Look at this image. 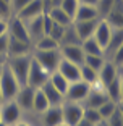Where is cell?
Instances as JSON below:
<instances>
[{
    "mask_svg": "<svg viewBox=\"0 0 123 126\" xmlns=\"http://www.w3.org/2000/svg\"><path fill=\"white\" fill-rule=\"evenodd\" d=\"M104 19L113 29H123V0H115L113 7L104 16Z\"/></svg>",
    "mask_w": 123,
    "mask_h": 126,
    "instance_id": "obj_11",
    "label": "cell"
},
{
    "mask_svg": "<svg viewBox=\"0 0 123 126\" xmlns=\"http://www.w3.org/2000/svg\"><path fill=\"white\" fill-rule=\"evenodd\" d=\"M105 123H107V126H123V118H122V115H120L118 108L105 120Z\"/></svg>",
    "mask_w": 123,
    "mask_h": 126,
    "instance_id": "obj_37",
    "label": "cell"
},
{
    "mask_svg": "<svg viewBox=\"0 0 123 126\" xmlns=\"http://www.w3.org/2000/svg\"><path fill=\"white\" fill-rule=\"evenodd\" d=\"M63 45H81V39H79L73 23L70 26H65V32H63L62 41H60V47H63Z\"/></svg>",
    "mask_w": 123,
    "mask_h": 126,
    "instance_id": "obj_24",
    "label": "cell"
},
{
    "mask_svg": "<svg viewBox=\"0 0 123 126\" xmlns=\"http://www.w3.org/2000/svg\"><path fill=\"white\" fill-rule=\"evenodd\" d=\"M110 62L115 65V66H120L123 63V44L120 45L118 48H117L115 52H113V55H112V58H110Z\"/></svg>",
    "mask_w": 123,
    "mask_h": 126,
    "instance_id": "obj_39",
    "label": "cell"
},
{
    "mask_svg": "<svg viewBox=\"0 0 123 126\" xmlns=\"http://www.w3.org/2000/svg\"><path fill=\"white\" fill-rule=\"evenodd\" d=\"M99 19H89V21H75L73 23V26H75L76 32H78L79 39H81V42L84 41V39H89V37H92L94 31H96V26L97 23H99Z\"/></svg>",
    "mask_w": 123,
    "mask_h": 126,
    "instance_id": "obj_19",
    "label": "cell"
},
{
    "mask_svg": "<svg viewBox=\"0 0 123 126\" xmlns=\"http://www.w3.org/2000/svg\"><path fill=\"white\" fill-rule=\"evenodd\" d=\"M58 126H68V125H65V123H60V125Z\"/></svg>",
    "mask_w": 123,
    "mask_h": 126,
    "instance_id": "obj_54",
    "label": "cell"
},
{
    "mask_svg": "<svg viewBox=\"0 0 123 126\" xmlns=\"http://www.w3.org/2000/svg\"><path fill=\"white\" fill-rule=\"evenodd\" d=\"M0 126H8V125H5L3 121H0Z\"/></svg>",
    "mask_w": 123,
    "mask_h": 126,
    "instance_id": "obj_53",
    "label": "cell"
},
{
    "mask_svg": "<svg viewBox=\"0 0 123 126\" xmlns=\"http://www.w3.org/2000/svg\"><path fill=\"white\" fill-rule=\"evenodd\" d=\"M81 48L84 55H97V57H104V48L96 42L94 37H89V39H84L81 42ZM105 58V57H104Z\"/></svg>",
    "mask_w": 123,
    "mask_h": 126,
    "instance_id": "obj_25",
    "label": "cell"
},
{
    "mask_svg": "<svg viewBox=\"0 0 123 126\" xmlns=\"http://www.w3.org/2000/svg\"><path fill=\"white\" fill-rule=\"evenodd\" d=\"M97 74H99V81L104 84V87H107L113 79L120 76L118 66H115L110 60H105V63L102 65V68L99 70V73H97Z\"/></svg>",
    "mask_w": 123,
    "mask_h": 126,
    "instance_id": "obj_16",
    "label": "cell"
},
{
    "mask_svg": "<svg viewBox=\"0 0 123 126\" xmlns=\"http://www.w3.org/2000/svg\"><path fill=\"white\" fill-rule=\"evenodd\" d=\"M105 92H107L108 99L115 102V104H120L122 102V89H120V76L115 78L110 84L105 87Z\"/></svg>",
    "mask_w": 123,
    "mask_h": 126,
    "instance_id": "obj_29",
    "label": "cell"
},
{
    "mask_svg": "<svg viewBox=\"0 0 123 126\" xmlns=\"http://www.w3.org/2000/svg\"><path fill=\"white\" fill-rule=\"evenodd\" d=\"M13 126H31L29 123H26V121H21V120H19L18 123H16V125H13Z\"/></svg>",
    "mask_w": 123,
    "mask_h": 126,
    "instance_id": "obj_47",
    "label": "cell"
},
{
    "mask_svg": "<svg viewBox=\"0 0 123 126\" xmlns=\"http://www.w3.org/2000/svg\"><path fill=\"white\" fill-rule=\"evenodd\" d=\"M49 76H50V74L31 57L29 73H28V86H31L34 89H39V87H42V86L49 81Z\"/></svg>",
    "mask_w": 123,
    "mask_h": 126,
    "instance_id": "obj_5",
    "label": "cell"
},
{
    "mask_svg": "<svg viewBox=\"0 0 123 126\" xmlns=\"http://www.w3.org/2000/svg\"><path fill=\"white\" fill-rule=\"evenodd\" d=\"M60 48V44L53 41L50 36H42L39 41L33 44V50H57Z\"/></svg>",
    "mask_w": 123,
    "mask_h": 126,
    "instance_id": "obj_28",
    "label": "cell"
},
{
    "mask_svg": "<svg viewBox=\"0 0 123 126\" xmlns=\"http://www.w3.org/2000/svg\"><path fill=\"white\" fill-rule=\"evenodd\" d=\"M113 3H115V0H97L96 8H97V11H99V16L104 18L108 11H110V8L113 7Z\"/></svg>",
    "mask_w": 123,
    "mask_h": 126,
    "instance_id": "obj_35",
    "label": "cell"
},
{
    "mask_svg": "<svg viewBox=\"0 0 123 126\" xmlns=\"http://www.w3.org/2000/svg\"><path fill=\"white\" fill-rule=\"evenodd\" d=\"M110 36H112V26H110L104 18H101V19H99V23H97V26H96V31H94L92 37L96 39L97 44L105 50L108 41H110Z\"/></svg>",
    "mask_w": 123,
    "mask_h": 126,
    "instance_id": "obj_12",
    "label": "cell"
},
{
    "mask_svg": "<svg viewBox=\"0 0 123 126\" xmlns=\"http://www.w3.org/2000/svg\"><path fill=\"white\" fill-rule=\"evenodd\" d=\"M101 18L99 16V11H97L96 5H81L79 3L78 10L75 13V18H73V23L75 21H89V19H97Z\"/></svg>",
    "mask_w": 123,
    "mask_h": 126,
    "instance_id": "obj_20",
    "label": "cell"
},
{
    "mask_svg": "<svg viewBox=\"0 0 123 126\" xmlns=\"http://www.w3.org/2000/svg\"><path fill=\"white\" fill-rule=\"evenodd\" d=\"M76 126H92V125H91V123H88L86 120H81V121H79Z\"/></svg>",
    "mask_w": 123,
    "mask_h": 126,
    "instance_id": "obj_46",
    "label": "cell"
},
{
    "mask_svg": "<svg viewBox=\"0 0 123 126\" xmlns=\"http://www.w3.org/2000/svg\"><path fill=\"white\" fill-rule=\"evenodd\" d=\"M5 2H10V0H5Z\"/></svg>",
    "mask_w": 123,
    "mask_h": 126,
    "instance_id": "obj_56",
    "label": "cell"
},
{
    "mask_svg": "<svg viewBox=\"0 0 123 126\" xmlns=\"http://www.w3.org/2000/svg\"><path fill=\"white\" fill-rule=\"evenodd\" d=\"M91 91V84L84 81H75V82H70L67 89V94H65V100H70V102H78V104H83L84 99L88 97Z\"/></svg>",
    "mask_w": 123,
    "mask_h": 126,
    "instance_id": "obj_6",
    "label": "cell"
},
{
    "mask_svg": "<svg viewBox=\"0 0 123 126\" xmlns=\"http://www.w3.org/2000/svg\"><path fill=\"white\" fill-rule=\"evenodd\" d=\"M118 73H120V74H123V63L118 66Z\"/></svg>",
    "mask_w": 123,
    "mask_h": 126,
    "instance_id": "obj_50",
    "label": "cell"
},
{
    "mask_svg": "<svg viewBox=\"0 0 123 126\" xmlns=\"http://www.w3.org/2000/svg\"><path fill=\"white\" fill-rule=\"evenodd\" d=\"M83 120H86V121L91 123L92 126H96L97 123L104 121L97 108H84V111H83Z\"/></svg>",
    "mask_w": 123,
    "mask_h": 126,
    "instance_id": "obj_32",
    "label": "cell"
},
{
    "mask_svg": "<svg viewBox=\"0 0 123 126\" xmlns=\"http://www.w3.org/2000/svg\"><path fill=\"white\" fill-rule=\"evenodd\" d=\"M0 115H2V121L5 125L13 126L21 120V108L16 105L15 100H7L0 107Z\"/></svg>",
    "mask_w": 123,
    "mask_h": 126,
    "instance_id": "obj_8",
    "label": "cell"
},
{
    "mask_svg": "<svg viewBox=\"0 0 123 126\" xmlns=\"http://www.w3.org/2000/svg\"><path fill=\"white\" fill-rule=\"evenodd\" d=\"M107 100H110V99H108V95H107L105 91L92 89V87H91L88 97H86L84 102H83V107L84 108H99L101 105H104Z\"/></svg>",
    "mask_w": 123,
    "mask_h": 126,
    "instance_id": "obj_15",
    "label": "cell"
},
{
    "mask_svg": "<svg viewBox=\"0 0 123 126\" xmlns=\"http://www.w3.org/2000/svg\"><path fill=\"white\" fill-rule=\"evenodd\" d=\"M3 68H5V65H2V66H0V76H2V73H3Z\"/></svg>",
    "mask_w": 123,
    "mask_h": 126,
    "instance_id": "obj_52",
    "label": "cell"
},
{
    "mask_svg": "<svg viewBox=\"0 0 123 126\" xmlns=\"http://www.w3.org/2000/svg\"><path fill=\"white\" fill-rule=\"evenodd\" d=\"M120 89H122V102H123V74H120Z\"/></svg>",
    "mask_w": 123,
    "mask_h": 126,
    "instance_id": "obj_45",
    "label": "cell"
},
{
    "mask_svg": "<svg viewBox=\"0 0 123 126\" xmlns=\"http://www.w3.org/2000/svg\"><path fill=\"white\" fill-rule=\"evenodd\" d=\"M105 63V58L104 57H97V55H86L84 57V63L83 65H86V66L92 68L94 71H97L99 73V70L102 68V65Z\"/></svg>",
    "mask_w": 123,
    "mask_h": 126,
    "instance_id": "obj_33",
    "label": "cell"
},
{
    "mask_svg": "<svg viewBox=\"0 0 123 126\" xmlns=\"http://www.w3.org/2000/svg\"><path fill=\"white\" fill-rule=\"evenodd\" d=\"M39 89L44 92V95L47 97V100H49V104H50V105H62V104H63L65 97L62 95V94H60L58 91H57V89H55V87H53V86L50 84L49 81L45 82L42 87H39Z\"/></svg>",
    "mask_w": 123,
    "mask_h": 126,
    "instance_id": "obj_22",
    "label": "cell"
},
{
    "mask_svg": "<svg viewBox=\"0 0 123 126\" xmlns=\"http://www.w3.org/2000/svg\"><path fill=\"white\" fill-rule=\"evenodd\" d=\"M7 62H8V55H2L0 53V66L2 65H7Z\"/></svg>",
    "mask_w": 123,
    "mask_h": 126,
    "instance_id": "obj_44",
    "label": "cell"
},
{
    "mask_svg": "<svg viewBox=\"0 0 123 126\" xmlns=\"http://www.w3.org/2000/svg\"><path fill=\"white\" fill-rule=\"evenodd\" d=\"M96 126H107V123H105V121H101V123H97Z\"/></svg>",
    "mask_w": 123,
    "mask_h": 126,
    "instance_id": "obj_51",
    "label": "cell"
},
{
    "mask_svg": "<svg viewBox=\"0 0 123 126\" xmlns=\"http://www.w3.org/2000/svg\"><path fill=\"white\" fill-rule=\"evenodd\" d=\"M7 32H8V21L3 18H0V36H3Z\"/></svg>",
    "mask_w": 123,
    "mask_h": 126,
    "instance_id": "obj_42",
    "label": "cell"
},
{
    "mask_svg": "<svg viewBox=\"0 0 123 126\" xmlns=\"http://www.w3.org/2000/svg\"><path fill=\"white\" fill-rule=\"evenodd\" d=\"M45 11V0H31L26 7H23L21 10L16 13L15 16H18L23 21H29V19L41 16Z\"/></svg>",
    "mask_w": 123,
    "mask_h": 126,
    "instance_id": "obj_9",
    "label": "cell"
},
{
    "mask_svg": "<svg viewBox=\"0 0 123 126\" xmlns=\"http://www.w3.org/2000/svg\"><path fill=\"white\" fill-rule=\"evenodd\" d=\"M117 108H118V104H115V102H112V100H107V102H105L104 105H101V107L97 108V110H99V113H101V116H102V120H107L108 116L112 115L113 111L117 110Z\"/></svg>",
    "mask_w": 123,
    "mask_h": 126,
    "instance_id": "obj_34",
    "label": "cell"
},
{
    "mask_svg": "<svg viewBox=\"0 0 123 126\" xmlns=\"http://www.w3.org/2000/svg\"><path fill=\"white\" fill-rule=\"evenodd\" d=\"M31 0H10V7H11V11H13V15H16L23 7H26L29 3Z\"/></svg>",
    "mask_w": 123,
    "mask_h": 126,
    "instance_id": "obj_40",
    "label": "cell"
},
{
    "mask_svg": "<svg viewBox=\"0 0 123 126\" xmlns=\"http://www.w3.org/2000/svg\"><path fill=\"white\" fill-rule=\"evenodd\" d=\"M31 57H33L49 74L57 71L58 63H60V60H62L60 48H57V50H33Z\"/></svg>",
    "mask_w": 123,
    "mask_h": 126,
    "instance_id": "obj_2",
    "label": "cell"
},
{
    "mask_svg": "<svg viewBox=\"0 0 123 126\" xmlns=\"http://www.w3.org/2000/svg\"><path fill=\"white\" fill-rule=\"evenodd\" d=\"M81 5H96L97 0H78Z\"/></svg>",
    "mask_w": 123,
    "mask_h": 126,
    "instance_id": "obj_43",
    "label": "cell"
},
{
    "mask_svg": "<svg viewBox=\"0 0 123 126\" xmlns=\"http://www.w3.org/2000/svg\"><path fill=\"white\" fill-rule=\"evenodd\" d=\"M34 87H31V86H21L18 91V94L15 95V102L16 105H18L19 108H21V111H31L33 110V99H34Z\"/></svg>",
    "mask_w": 123,
    "mask_h": 126,
    "instance_id": "obj_10",
    "label": "cell"
},
{
    "mask_svg": "<svg viewBox=\"0 0 123 126\" xmlns=\"http://www.w3.org/2000/svg\"><path fill=\"white\" fill-rule=\"evenodd\" d=\"M52 26H53L52 18L49 16L47 11H44V13H42V28H44V34H45V36H49V32H50Z\"/></svg>",
    "mask_w": 123,
    "mask_h": 126,
    "instance_id": "obj_38",
    "label": "cell"
},
{
    "mask_svg": "<svg viewBox=\"0 0 123 126\" xmlns=\"http://www.w3.org/2000/svg\"><path fill=\"white\" fill-rule=\"evenodd\" d=\"M19 87H21L19 82L16 81V78L11 74V71L8 70V66L5 65L3 73H2V76H0V91H2V94H3L5 102L15 99V95L18 94Z\"/></svg>",
    "mask_w": 123,
    "mask_h": 126,
    "instance_id": "obj_3",
    "label": "cell"
},
{
    "mask_svg": "<svg viewBox=\"0 0 123 126\" xmlns=\"http://www.w3.org/2000/svg\"><path fill=\"white\" fill-rule=\"evenodd\" d=\"M79 76H81V81L88 82V84H92V82H96L97 79H99L97 71H94L92 68L86 66V65H81V66H79Z\"/></svg>",
    "mask_w": 123,
    "mask_h": 126,
    "instance_id": "obj_30",
    "label": "cell"
},
{
    "mask_svg": "<svg viewBox=\"0 0 123 126\" xmlns=\"http://www.w3.org/2000/svg\"><path fill=\"white\" fill-rule=\"evenodd\" d=\"M29 65H31V53L28 55H19V57H10L7 62L8 70L11 74L16 78L19 86L28 84V73H29Z\"/></svg>",
    "mask_w": 123,
    "mask_h": 126,
    "instance_id": "obj_1",
    "label": "cell"
},
{
    "mask_svg": "<svg viewBox=\"0 0 123 126\" xmlns=\"http://www.w3.org/2000/svg\"><path fill=\"white\" fill-rule=\"evenodd\" d=\"M31 50H33V44H29V42H23V41H18V39H13V37H10L8 39V58L10 57H19V55H28V53H31Z\"/></svg>",
    "mask_w": 123,
    "mask_h": 126,
    "instance_id": "obj_18",
    "label": "cell"
},
{
    "mask_svg": "<svg viewBox=\"0 0 123 126\" xmlns=\"http://www.w3.org/2000/svg\"><path fill=\"white\" fill-rule=\"evenodd\" d=\"M0 121H2V115H0Z\"/></svg>",
    "mask_w": 123,
    "mask_h": 126,
    "instance_id": "obj_55",
    "label": "cell"
},
{
    "mask_svg": "<svg viewBox=\"0 0 123 126\" xmlns=\"http://www.w3.org/2000/svg\"><path fill=\"white\" fill-rule=\"evenodd\" d=\"M57 71H58L68 82H75V81H79V79H81V76H79V66L75 65V63L68 62V60H65V58L60 60Z\"/></svg>",
    "mask_w": 123,
    "mask_h": 126,
    "instance_id": "obj_14",
    "label": "cell"
},
{
    "mask_svg": "<svg viewBox=\"0 0 123 126\" xmlns=\"http://www.w3.org/2000/svg\"><path fill=\"white\" fill-rule=\"evenodd\" d=\"M123 44V29H113L112 28V36H110V41H108L107 47L104 50V57L105 60H110L117 48Z\"/></svg>",
    "mask_w": 123,
    "mask_h": 126,
    "instance_id": "obj_21",
    "label": "cell"
},
{
    "mask_svg": "<svg viewBox=\"0 0 123 126\" xmlns=\"http://www.w3.org/2000/svg\"><path fill=\"white\" fill-rule=\"evenodd\" d=\"M118 111H120V115H122V118H123V102L118 104Z\"/></svg>",
    "mask_w": 123,
    "mask_h": 126,
    "instance_id": "obj_48",
    "label": "cell"
},
{
    "mask_svg": "<svg viewBox=\"0 0 123 126\" xmlns=\"http://www.w3.org/2000/svg\"><path fill=\"white\" fill-rule=\"evenodd\" d=\"M47 13H49V16L52 18V21L55 23V24H60V26H70L71 23H73V19H71L70 16L58 7V5H57V7H52Z\"/></svg>",
    "mask_w": 123,
    "mask_h": 126,
    "instance_id": "obj_23",
    "label": "cell"
},
{
    "mask_svg": "<svg viewBox=\"0 0 123 126\" xmlns=\"http://www.w3.org/2000/svg\"><path fill=\"white\" fill-rule=\"evenodd\" d=\"M42 123H44V126H58L60 123H63L62 105H50L42 113Z\"/></svg>",
    "mask_w": 123,
    "mask_h": 126,
    "instance_id": "obj_17",
    "label": "cell"
},
{
    "mask_svg": "<svg viewBox=\"0 0 123 126\" xmlns=\"http://www.w3.org/2000/svg\"><path fill=\"white\" fill-rule=\"evenodd\" d=\"M49 82H50V84H52L53 87H55V89L65 97V94H67V89H68V86H70V82H68L67 79H65L63 76L58 73V71H53V73H50V76H49Z\"/></svg>",
    "mask_w": 123,
    "mask_h": 126,
    "instance_id": "obj_27",
    "label": "cell"
},
{
    "mask_svg": "<svg viewBox=\"0 0 123 126\" xmlns=\"http://www.w3.org/2000/svg\"><path fill=\"white\" fill-rule=\"evenodd\" d=\"M49 107H50V104H49L47 97L44 95V92L41 89H36L34 91V99H33V111L42 115Z\"/></svg>",
    "mask_w": 123,
    "mask_h": 126,
    "instance_id": "obj_26",
    "label": "cell"
},
{
    "mask_svg": "<svg viewBox=\"0 0 123 126\" xmlns=\"http://www.w3.org/2000/svg\"><path fill=\"white\" fill-rule=\"evenodd\" d=\"M3 102H5V99H3V94H2V91H0V107L3 105Z\"/></svg>",
    "mask_w": 123,
    "mask_h": 126,
    "instance_id": "obj_49",
    "label": "cell"
},
{
    "mask_svg": "<svg viewBox=\"0 0 123 126\" xmlns=\"http://www.w3.org/2000/svg\"><path fill=\"white\" fill-rule=\"evenodd\" d=\"M60 53H62V58L75 63L78 66H81L83 63H84L86 55L83 52L81 45H63V47H60Z\"/></svg>",
    "mask_w": 123,
    "mask_h": 126,
    "instance_id": "obj_13",
    "label": "cell"
},
{
    "mask_svg": "<svg viewBox=\"0 0 123 126\" xmlns=\"http://www.w3.org/2000/svg\"><path fill=\"white\" fill-rule=\"evenodd\" d=\"M8 36L13 37V39H18V41L29 42L31 44V37H29V32H28L26 23L15 15L8 19Z\"/></svg>",
    "mask_w": 123,
    "mask_h": 126,
    "instance_id": "obj_7",
    "label": "cell"
},
{
    "mask_svg": "<svg viewBox=\"0 0 123 126\" xmlns=\"http://www.w3.org/2000/svg\"><path fill=\"white\" fill-rule=\"evenodd\" d=\"M83 111L84 107L83 104L78 102H70V100H63L62 104V115H63V123L68 126H76L83 120Z\"/></svg>",
    "mask_w": 123,
    "mask_h": 126,
    "instance_id": "obj_4",
    "label": "cell"
},
{
    "mask_svg": "<svg viewBox=\"0 0 123 126\" xmlns=\"http://www.w3.org/2000/svg\"><path fill=\"white\" fill-rule=\"evenodd\" d=\"M63 32H65V26H60V24H55V23H53V26H52V29H50V32H49V36L60 44L62 37H63Z\"/></svg>",
    "mask_w": 123,
    "mask_h": 126,
    "instance_id": "obj_36",
    "label": "cell"
},
{
    "mask_svg": "<svg viewBox=\"0 0 123 126\" xmlns=\"http://www.w3.org/2000/svg\"><path fill=\"white\" fill-rule=\"evenodd\" d=\"M58 7L62 8V10H63L71 19H73V18H75L76 10H78V7H79V2H78V0H60Z\"/></svg>",
    "mask_w": 123,
    "mask_h": 126,
    "instance_id": "obj_31",
    "label": "cell"
},
{
    "mask_svg": "<svg viewBox=\"0 0 123 126\" xmlns=\"http://www.w3.org/2000/svg\"><path fill=\"white\" fill-rule=\"evenodd\" d=\"M8 39H10L8 32L0 36V53L2 55H7V52H8Z\"/></svg>",
    "mask_w": 123,
    "mask_h": 126,
    "instance_id": "obj_41",
    "label": "cell"
}]
</instances>
